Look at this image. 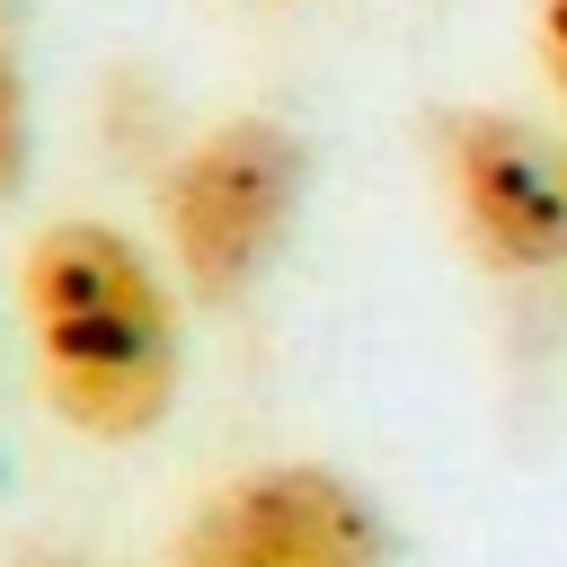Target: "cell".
<instances>
[{"mask_svg": "<svg viewBox=\"0 0 567 567\" xmlns=\"http://www.w3.org/2000/svg\"><path fill=\"white\" fill-rule=\"evenodd\" d=\"M27 159H35V106H27L18 53H0V204L27 186Z\"/></svg>", "mask_w": 567, "mask_h": 567, "instance_id": "cell-5", "label": "cell"}, {"mask_svg": "<svg viewBox=\"0 0 567 567\" xmlns=\"http://www.w3.org/2000/svg\"><path fill=\"white\" fill-rule=\"evenodd\" d=\"M310 195V151L284 115H213L159 159V248L177 284L213 310L248 301L292 248Z\"/></svg>", "mask_w": 567, "mask_h": 567, "instance_id": "cell-2", "label": "cell"}, {"mask_svg": "<svg viewBox=\"0 0 567 567\" xmlns=\"http://www.w3.org/2000/svg\"><path fill=\"white\" fill-rule=\"evenodd\" d=\"M18 567H97V558H80V549H44V540H35V549H18Z\"/></svg>", "mask_w": 567, "mask_h": 567, "instance_id": "cell-7", "label": "cell"}, {"mask_svg": "<svg viewBox=\"0 0 567 567\" xmlns=\"http://www.w3.org/2000/svg\"><path fill=\"white\" fill-rule=\"evenodd\" d=\"M168 567H381V505L328 461H266L177 523Z\"/></svg>", "mask_w": 567, "mask_h": 567, "instance_id": "cell-4", "label": "cell"}, {"mask_svg": "<svg viewBox=\"0 0 567 567\" xmlns=\"http://www.w3.org/2000/svg\"><path fill=\"white\" fill-rule=\"evenodd\" d=\"M532 44H540V71H549V89L567 97V0H532Z\"/></svg>", "mask_w": 567, "mask_h": 567, "instance_id": "cell-6", "label": "cell"}, {"mask_svg": "<svg viewBox=\"0 0 567 567\" xmlns=\"http://www.w3.org/2000/svg\"><path fill=\"white\" fill-rule=\"evenodd\" d=\"M18 328L44 381V408L89 443H142L168 425L186 381L177 284L115 221H44L18 248Z\"/></svg>", "mask_w": 567, "mask_h": 567, "instance_id": "cell-1", "label": "cell"}, {"mask_svg": "<svg viewBox=\"0 0 567 567\" xmlns=\"http://www.w3.org/2000/svg\"><path fill=\"white\" fill-rule=\"evenodd\" d=\"M425 151L443 213L487 275H567V133L514 106H443Z\"/></svg>", "mask_w": 567, "mask_h": 567, "instance_id": "cell-3", "label": "cell"}]
</instances>
